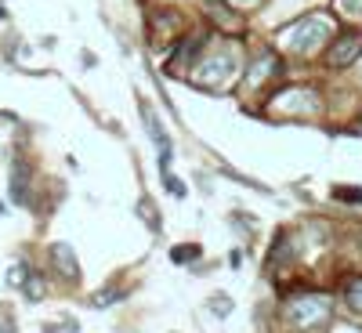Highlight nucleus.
<instances>
[{"instance_id":"obj_1","label":"nucleus","mask_w":362,"mask_h":333,"mask_svg":"<svg viewBox=\"0 0 362 333\" xmlns=\"http://www.w3.org/2000/svg\"><path fill=\"white\" fill-rule=\"evenodd\" d=\"M329 33H334V22L322 15H308V18H297L290 29H283V47L297 54H312Z\"/></svg>"},{"instance_id":"obj_2","label":"nucleus","mask_w":362,"mask_h":333,"mask_svg":"<svg viewBox=\"0 0 362 333\" xmlns=\"http://www.w3.org/2000/svg\"><path fill=\"white\" fill-rule=\"evenodd\" d=\"M286 319H290L297 329H312V326H319L322 319H329V297H322V293H308V297L290 300Z\"/></svg>"},{"instance_id":"obj_3","label":"nucleus","mask_w":362,"mask_h":333,"mask_svg":"<svg viewBox=\"0 0 362 333\" xmlns=\"http://www.w3.org/2000/svg\"><path fill=\"white\" fill-rule=\"evenodd\" d=\"M196 69H199V73H192V80H196L199 87H218L221 80H228V76L235 73V58H232V51H214L210 58H203Z\"/></svg>"},{"instance_id":"obj_4","label":"nucleus","mask_w":362,"mask_h":333,"mask_svg":"<svg viewBox=\"0 0 362 333\" xmlns=\"http://www.w3.org/2000/svg\"><path fill=\"white\" fill-rule=\"evenodd\" d=\"M358 54H362V37L358 33H341L326 51V66L329 69H344V66L355 62Z\"/></svg>"},{"instance_id":"obj_5","label":"nucleus","mask_w":362,"mask_h":333,"mask_svg":"<svg viewBox=\"0 0 362 333\" xmlns=\"http://www.w3.org/2000/svg\"><path fill=\"white\" fill-rule=\"evenodd\" d=\"M199 47H203V33L189 37V40H185V47H177V51H174V58L167 62V73H170V76L189 73V69H192V58H196V51H199Z\"/></svg>"},{"instance_id":"obj_6","label":"nucleus","mask_w":362,"mask_h":333,"mask_svg":"<svg viewBox=\"0 0 362 333\" xmlns=\"http://www.w3.org/2000/svg\"><path fill=\"white\" fill-rule=\"evenodd\" d=\"M51 261H54V268H58V276H62V279H76L80 276V264H76L69 243H54L51 247Z\"/></svg>"},{"instance_id":"obj_7","label":"nucleus","mask_w":362,"mask_h":333,"mask_svg":"<svg viewBox=\"0 0 362 333\" xmlns=\"http://www.w3.org/2000/svg\"><path fill=\"white\" fill-rule=\"evenodd\" d=\"M206 18H210V22H218L225 33H239V25H243V18L232 15V11L221 4V0H206Z\"/></svg>"},{"instance_id":"obj_8","label":"nucleus","mask_w":362,"mask_h":333,"mask_svg":"<svg viewBox=\"0 0 362 333\" xmlns=\"http://www.w3.org/2000/svg\"><path fill=\"white\" fill-rule=\"evenodd\" d=\"M177 29H181V18H177V15H170V11L153 15V40H156V44H167Z\"/></svg>"},{"instance_id":"obj_9","label":"nucleus","mask_w":362,"mask_h":333,"mask_svg":"<svg viewBox=\"0 0 362 333\" xmlns=\"http://www.w3.org/2000/svg\"><path fill=\"white\" fill-rule=\"evenodd\" d=\"M279 73V58L276 54H261L257 62H254V73L247 76L250 83H261V80H268V76H276Z\"/></svg>"},{"instance_id":"obj_10","label":"nucleus","mask_w":362,"mask_h":333,"mask_svg":"<svg viewBox=\"0 0 362 333\" xmlns=\"http://www.w3.org/2000/svg\"><path fill=\"white\" fill-rule=\"evenodd\" d=\"M25 181H29V167L22 160H15V167H11V196H15V203H25Z\"/></svg>"},{"instance_id":"obj_11","label":"nucleus","mask_w":362,"mask_h":333,"mask_svg":"<svg viewBox=\"0 0 362 333\" xmlns=\"http://www.w3.org/2000/svg\"><path fill=\"white\" fill-rule=\"evenodd\" d=\"M344 297H348V305H351L355 312H362V279H351V283L344 286Z\"/></svg>"},{"instance_id":"obj_12","label":"nucleus","mask_w":362,"mask_h":333,"mask_svg":"<svg viewBox=\"0 0 362 333\" xmlns=\"http://www.w3.org/2000/svg\"><path fill=\"white\" fill-rule=\"evenodd\" d=\"M25 293L33 297V300H40V297H44V279L37 276V271H33V276L25 279Z\"/></svg>"},{"instance_id":"obj_13","label":"nucleus","mask_w":362,"mask_h":333,"mask_svg":"<svg viewBox=\"0 0 362 333\" xmlns=\"http://www.w3.org/2000/svg\"><path fill=\"white\" fill-rule=\"evenodd\" d=\"M170 257H174V261H196V257H199V250H196V247H177Z\"/></svg>"},{"instance_id":"obj_14","label":"nucleus","mask_w":362,"mask_h":333,"mask_svg":"<svg viewBox=\"0 0 362 333\" xmlns=\"http://www.w3.org/2000/svg\"><path fill=\"white\" fill-rule=\"evenodd\" d=\"M337 8L344 15H362V0H337Z\"/></svg>"},{"instance_id":"obj_15","label":"nucleus","mask_w":362,"mask_h":333,"mask_svg":"<svg viewBox=\"0 0 362 333\" xmlns=\"http://www.w3.org/2000/svg\"><path fill=\"white\" fill-rule=\"evenodd\" d=\"M47 333H76V322H73V319H66L62 326H58V322H51V326H47Z\"/></svg>"},{"instance_id":"obj_16","label":"nucleus","mask_w":362,"mask_h":333,"mask_svg":"<svg viewBox=\"0 0 362 333\" xmlns=\"http://www.w3.org/2000/svg\"><path fill=\"white\" fill-rule=\"evenodd\" d=\"M112 297H119V293L116 290H102V293H95V305L105 308V305H112Z\"/></svg>"},{"instance_id":"obj_17","label":"nucleus","mask_w":362,"mask_h":333,"mask_svg":"<svg viewBox=\"0 0 362 333\" xmlns=\"http://www.w3.org/2000/svg\"><path fill=\"white\" fill-rule=\"evenodd\" d=\"M337 196H341V199H355V203H362V192H358V189H355V192H348V189H341Z\"/></svg>"},{"instance_id":"obj_18","label":"nucleus","mask_w":362,"mask_h":333,"mask_svg":"<svg viewBox=\"0 0 362 333\" xmlns=\"http://www.w3.org/2000/svg\"><path fill=\"white\" fill-rule=\"evenodd\" d=\"M214 300H218V305H214V308H218V312H221V315H225V312H228V297H225V293H218V297H214Z\"/></svg>"},{"instance_id":"obj_19","label":"nucleus","mask_w":362,"mask_h":333,"mask_svg":"<svg viewBox=\"0 0 362 333\" xmlns=\"http://www.w3.org/2000/svg\"><path fill=\"white\" fill-rule=\"evenodd\" d=\"M232 8H243V4H254V0H228Z\"/></svg>"},{"instance_id":"obj_20","label":"nucleus","mask_w":362,"mask_h":333,"mask_svg":"<svg viewBox=\"0 0 362 333\" xmlns=\"http://www.w3.org/2000/svg\"><path fill=\"white\" fill-rule=\"evenodd\" d=\"M358 127H362V124H358Z\"/></svg>"}]
</instances>
